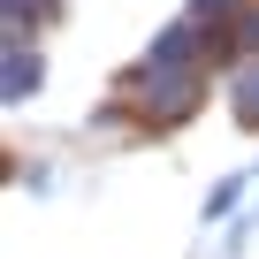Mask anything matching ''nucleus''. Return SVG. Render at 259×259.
<instances>
[{"label":"nucleus","mask_w":259,"mask_h":259,"mask_svg":"<svg viewBox=\"0 0 259 259\" xmlns=\"http://www.w3.org/2000/svg\"><path fill=\"white\" fill-rule=\"evenodd\" d=\"M23 84H38V69H23V54H8V99H23Z\"/></svg>","instance_id":"obj_1"},{"label":"nucleus","mask_w":259,"mask_h":259,"mask_svg":"<svg viewBox=\"0 0 259 259\" xmlns=\"http://www.w3.org/2000/svg\"><path fill=\"white\" fill-rule=\"evenodd\" d=\"M244 122H259V69L244 76Z\"/></svg>","instance_id":"obj_2"}]
</instances>
